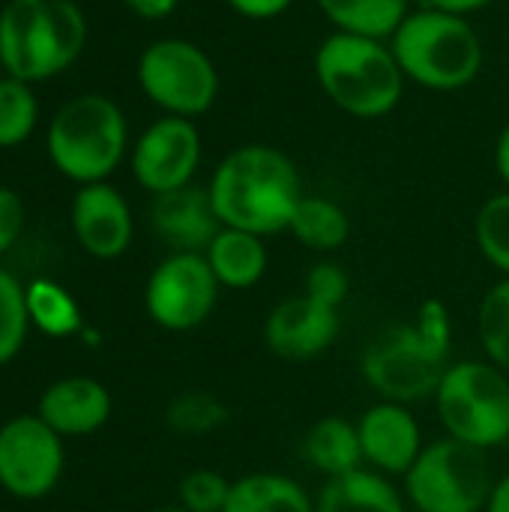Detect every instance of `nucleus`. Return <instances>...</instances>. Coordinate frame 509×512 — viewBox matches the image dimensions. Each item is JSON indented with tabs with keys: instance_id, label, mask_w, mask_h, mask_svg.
Listing matches in <instances>:
<instances>
[{
	"instance_id": "nucleus-40",
	"label": "nucleus",
	"mask_w": 509,
	"mask_h": 512,
	"mask_svg": "<svg viewBox=\"0 0 509 512\" xmlns=\"http://www.w3.org/2000/svg\"><path fill=\"white\" fill-rule=\"evenodd\" d=\"M0 72H3V63H0ZM0 78H3V75H0Z\"/></svg>"
},
{
	"instance_id": "nucleus-14",
	"label": "nucleus",
	"mask_w": 509,
	"mask_h": 512,
	"mask_svg": "<svg viewBox=\"0 0 509 512\" xmlns=\"http://www.w3.org/2000/svg\"><path fill=\"white\" fill-rule=\"evenodd\" d=\"M72 234L78 246L99 261H114L132 246L135 222L129 201L105 180L78 186L69 210Z\"/></svg>"
},
{
	"instance_id": "nucleus-28",
	"label": "nucleus",
	"mask_w": 509,
	"mask_h": 512,
	"mask_svg": "<svg viewBox=\"0 0 509 512\" xmlns=\"http://www.w3.org/2000/svg\"><path fill=\"white\" fill-rule=\"evenodd\" d=\"M474 240L480 255L498 273L509 276V189L483 201L474 219Z\"/></svg>"
},
{
	"instance_id": "nucleus-2",
	"label": "nucleus",
	"mask_w": 509,
	"mask_h": 512,
	"mask_svg": "<svg viewBox=\"0 0 509 512\" xmlns=\"http://www.w3.org/2000/svg\"><path fill=\"white\" fill-rule=\"evenodd\" d=\"M312 66L324 96L357 120H378L396 111L408 84L390 42L339 30L318 45Z\"/></svg>"
},
{
	"instance_id": "nucleus-30",
	"label": "nucleus",
	"mask_w": 509,
	"mask_h": 512,
	"mask_svg": "<svg viewBox=\"0 0 509 512\" xmlns=\"http://www.w3.org/2000/svg\"><path fill=\"white\" fill-rule=\"evenodd\" d=\"M231 483L234 480L210 468L189 471L177 489L180 507L186 512H225V504L231 498Z\"/></svg>"
},
{
	"instance_id": "nucleus-31",
	"label": "nucleus",
	"mask_w": 509,
	"mask_h": 512,
	"mask_svg": "<svg viewBox=\"0 0 509 512\" xmlns=\"http://www.w3.org/2000/svg\"><path fill=\"white\" fill-rule=\"evenodd\" d=\"M417 339L444 363H450V351H453V318L447 303L429 297L426 303H420L417 318L411 321Z\"/></svg>"
},
{
	"instance_id": "nucleus-11",
	"label": "nucleus",
	"mask_w": 509,
	"mask_h": 512,
	"mask_svg": "<svg viewBox=\"0 0 509 512\" xmlns=\"http://www.w3.org/2000/svg\"><path fill=\"white\" fill-rule=\"evenodd\" d=\"M63 438L39 420L21 414L0 426V489L18 501L51 495L63 477Z\"/></svg>"
},
{
	"instance_id": "nucleus-29",
	"label": "nucleus",
	"mask_w": 509,
	"mask_h": 512,
	"mask_svg": "<svg viewBox=\"0 0 509 512\" xmlns=\"http://www.w3.org/2000/svg\"><path fill=\"white\" fill-rule=\"evenodd\" d=\"M30 330L24 285L0 267V366L15 360Z\"/></svg>"
},
{
	"instance_id": "nucleus-16",
	"label": "nucleus",
	"mask_w": 509,
	"mask_h": 512,
	"mask_svg": "<svg viewBox=\"0 0 509 512\" xmlns=\"http://www.w3.org/2000/svg\"><path fill=\"white\" fill-rule=\"evenodd\" d=\"M150 225L171 252H201V255L222 228L207 186H195V183L174 192L153 195Z\"/></svg>"
},
{
	"instance_id": "nucleus-1",
	"label": "nucleus",
	"mask_w": 509,
	"mask_h": 512,
	"mask_svg": "<svg viewBox=\"0 0 509 512\" xmlns=\"http://www.w3.org/2000/svg\"><path fill=\"white\" fill-rule=\"evenodd\" d=\"M213 210L225 228L273 237L291 228L303 180L294 159L267 144L231 150L207 183Z\"/></svg>"
},
{
	"instance_id": "nucleus-18",
	"label": "nucleus",
	"mask_w": 509,
	"mask_h": 512,
	"mask_svg": "<svg viewBox=\"0 0 509 512\" xmlns=\"http://www.w3.org/2000/svg\"><path fill=\"white\" fill-rule=\"evenodd\" d=\"M204 258L216 276V282L228 291H249L255 288L267 267H270V252L264 237L240 231V228H219L213 243L204 249Z\"/></svg>"
},
{
	"instance_id": "nucleus-20",
	"label": "nucleus",
	"mask_w": 509,
	"mask_h": 512,
	"mask_svg": "<svg viewBox=\"0 0 509 512\" xmlns=\"http://www.w3.org/2000/svg\"><path fill=\"white\" fill-rule=\"evenodd\" d=\"M303 459L327 480L366 468L357 423L336 414L321 417L303 438Z\"/></svg>"
},
{
	"instance_id": "nucleus-26",
	"label": "nucleus",
	"mask_w": 509,
	"mask_h": 512,
	"mask_svg": "<svg viewBox=\"0 0 509 512\" xmlns=\"http://www.w3.org/2000/svg\"><path fill=\"white\" fill-rule=\"evenodd\" d=\"M39 123V102L27 81L3 75L0 78V147L24 144Z\"/></svg>"
},
{
	"instance_id": "nucleus-25",
	"label": "nucleus",
	"mask_w": 509,
	"mask_h": 512,
	"mask_svg": "<svg viewBox=\"0 0 509 512\" xmlns=\"http://www.w3.org/2000/svg\"><path fill=\"white\" fill-rule=\"evenodd\" d=\"M228 405L210 390H186L165 408V426L180 438H204L228 423Z\"/></svg>"
},
{
	"instance_id": "nucleus-15",
	"label": "nucleus",
	"mask_w": 509,
	"mask_h": 512,
	"mask_svg": "<svg viewBox=\"0 0 509 512\" xmlns=\"http://www.w3.org/2000/svg\"><path fill=\"white\" fill-rule=\"evenodd\" d=\"M363 462L384 477H405L423 453V429L408 405L378 402L357 420Z\"/></svg>"
},
{
	"instance_id": "nucleus-33",
	"label": "nucleus",
	"mask_w": 509,
	"mask_h": 512,
	"mask_svg": "<svg viewBox=\"0 0 509 512\" xmlns=\"http://www.w3.org/2000/svg\"><path fill=\"white\" fill-rule=\"evenodd\" d=\"M24 228V204L15 189L0 186V258L15 246Z\"/></svg>"
},
{
	"instance_id": "nucleus-37",
	"label": "nucleus",
	"mask_w": 509,
	"mask_h": 512,
	"mask_svg": "<svg viewBox=\"0 0 509 512\" xmlns=\"http://www.w3.org/2000/svg\"><path fill=\"white\" fill-rule=\"evenodd\" d=\"M495 171H498L501 183L509 189V123L501 129V135L495 141Z\"/></svg>"
},
{
	"instance_id": "nucleus-34",
	"label": "nucleus",
	"mask_w": 509,
	"mask_h": 512,
	"mask_svg": "<svg viewBox=\"0 0 509 512\" xmlns=\"http://www.w3.org/2000/svg\"><path fill=\"white\" fill-rule=\"evenodd\" d=\"M237 15L252 18V21H273L279 15H285L294 0H225Z\"/></svg>"
},
{
	"instance_id": "nucleus-9",
	"label": "nucleus",
	"mask_w": 509,
	"mask_h": 512,
	"mask_svg": "<svg viewBox=\"0 0 509 512\" xmlns=\"http://www.w3.org/2000/svg\"><path fill=\"white\" fill-rule=\"evenodd\" d=\"M450 363L438 360L414 333L411 324H393L381 330L360 357L363 381L381 396V402L417 405L435 399V390Z\"/></svg>"
},
{
	"instance_id": "nucleus-22",
	"label": "nucleus",
	"mask_w": 509,
	"mask_h": 512,
	"mask_svg": "<svg viewBox=\"0 0 509 512\" xmlns=\"http://www.w3.org/2000/svg\"><path fill=\"white\" fill-rule=\"evenodd\" d=\"M318 9L339 33L390 42L411 15V0H318Z\"/></svg>"
},
{
	"instance_id": "nucleus-13",
	"label": "nucleus",
	"mask_w": 509,
	"mask_h": 512,
	"mask_svg": "<svg viewBox=\"0 0 509 512\" xmlns=\"http://www.w3.org/2000/svg\"><path fill=\"white\" fill-rule=\"evenodd\" d=\"M342 321L339 309L321 306L306 294L276 303L264 321V345L270 354L288 363H306L333 348Z\"/></svg>"
},
{
	"instance_id": "nucleus-35",
	"label": "nucleus",
	"mask_w": 509,
	"mask_h": 512,
	"mask_svg": "<svg viewBox=\"0 0 509 512\" xmlns=\"http://www.w3.org/2000/svg\"><path fill=\"white\" fill-rule=\"evenodd\" d=\"M123 6L144 21H162V18L174 15L180 0H123Z\"/></svg>"
},
{
	"instance_id": "nucleus-4",
	"label": "nucleus",
	"mask_w": 509,
	"mask_h": 512,
	"mask_svg": "<svg viewBox=\"0 0 509 512\" xmlns=\"http://www.w3.org/2000/svg\"><path fill=\"white\" fill-rule=\"evenodd\" d=\"M390 48L408 81L438 93L474 84L486 63L483 36L471 18L432 6L411 9L390 36Z\"/></svg>"
},
{
	"instance_id": "nucleus-23",
	"label": "nucleus",
	"mask_w": 509,
	"mask_h": 512,
	"mask_svg": "<svg viewBox=\"0 0 509 512\" xmlns=\"http://www.w3.org/2000/svg\"><path fill=\"white\" fill-rule=\"evenodd\" d=\"M288 231L309 252L330 255V252H336V249H342L348 243V237H351V219H348L345 207L336 204L333 198L303 195L300 204H297V210H294V219H291V228Z\"/></svg>"
},
{
	"instance_id": "nucleus-5",
	"label": "nucleus",
	"mask_w": 509,
	"mask_h": 512,
	"mask_svg": "<svg viewBox=\"0 0 509 512\" xmlns=\"http://www.w3.org/2000/svg\"><path fill=\"white\" fill-rule=\"evenodd\" d=\"M45 150L66 180L78 186L105 183L129 150L126 114L102 93H81L51 117Z\"/></svg>"
},
{
	"instance_id": "nucleus-10",
	"label": "nucleus",
	"mask_w": 509,
	"mask_h": 512,
	"mask_svg": "<svg viewBox=\"0 0 509 512\" xmlns=\"http://www.w3.org/2000/svg\"><path fill=\"white\" fill-rule=\"evenodd\" d=\"M219 288L201 252H171L153 267L144 285V309L156 327L189 333L213 315Z\"/></svg>"
},
{
	"instance_id": "nucleus-32",
	"label": "nucleus",
	"mask_w": 509,
	"mask_h": 512,
	"mask_svg": "<svg viewBox=\"0 0 509 512\" xmlns=\"http://www.w3.org/2000/svg\"><path fill=\"white\" fill-rule=\"evenodd\" d=\"M303 294L312 297L315 303L321 306H330V309H342L348 294H351V279H348V270L336 261H318L306 270V279H303Z\"/></svg>"
},
{
	"instance_id": "nucleus-12",
	"label": "nucleus",
	"mask_w": 509,
	"mask_h": 512,
	"mask_svg": "<svg viewBox=\"0 0 509 512\" xmlns=\"http://www.w3.org/2000/svg\"><path fill=\"white\" fill-rule=\"evenodd\" d=\"M201 153V132L195 120L165 114L135 138L129 153L132 177L150 195L183 189L195 183Z\"/></svg>"
},
{
	"instance_id": "nucleus-21",
	"label": "nucleus",
	"mask_w": 509,
	"mask_h": 512,
	"mask_svg": "<svg viewBox=\"0 0 509 512\" xmlns=\"http://www.w3.org/2000/svg\"><path fill=\"white\" fill-rule=\"evenodd\" d=\"M225 512H315V498L285 474H246L231 483Z\"/></svg>"
},
{
	"instance_id": "nucleus-27",
	"label": "nucleus",
	"mask_w": 509,
	"mask_h": 512,
	"mask_svg": "<svg viewBox=\"0 0 509 512\" xmlns=\"http://www.w3.org/2000/svg\"><path fill=\"white\" fill-rule=\"evenodd\" d=\"M477 336L486 360L509 375V276L486 291L477 312Z\"/></svg>"
},
{
	"instance_id": "nucleus-38",
	"label": "nucleus",
	"mask_w": 509,
	"mask_h": 512,
	"mask_svg": "<svg viewBox=\"0 0 509 512\" xmlns=\"http://www.w3.org/2000/svg\"><path fill=\"white\" fill-rule=\"evenodd\" d=\"M483 512H509V474L495 480L492 492H489V501H486V510Z\"/></svg>"
},
{
	"instance_id": "nucleus-36",
	"label": "nucleus",
	"mask_w": 509,
	"mask_h": 512,
	"mask_svg": "<svg viewBox=\"0 0 509 512\" xmlns=\"http://www.w3.org/2000/svg\"><path fill=\"white\" fill-rule=\"evenodd\" d=\"M495 0H423V6H432V9H444V12H456V15H465L471 18L474 12L492 6Z\"/></svg>"
},
{
	"instance_id": "nucleus-19",
	"label": "nucleus",
	"mask_w": 509,
	"mask_h": 512,
	"mask_svg": "<svg viewBox=\"0 0 509 512\" xmlns=\"http://www.w3.org/2000/svg\"><path fill=\"white\" fill-rule=\"evenodd\" d=\"M315 512H408L402 492L378 471L360 468L321 486Z\"/></svg>"
},
{
	"instance_id": "nucleus-17",
	"label": "nucleus",
	"mask_w": 509,
	"mask_h": 512,
	"mask_svg": "<svg viewBox=\"0 0 509 512\" xmlns=\"http://www.w3.org/2000/svg\"><path fill=\"white\" fill-rule=\"evenodd\" d=\"M111 393L102 381L87 375H69L45 387L39 396V420L60 438H81L99 432L111 420Z\"/></svg>"
},
{
	"instance_id": "nucleus-3",
	"label": "nucleus",
	"mask_w": 509,
	"mask_h": 512,
	"mask_svg": "<svg viewBox=\"0 0 509 512\" xmlns=\"http://www.w3.org/2000/svg\"><path fill=\"white\" fill-rule=\"evenodd\" d=\"M87 45V18L75 0H9L0 9L3 72L27 84L66 72Z\"/></svg>"
},
{
	"instance_id": "nucleus-24",
	"label": "nucleus",
	"mask_w": 509,
	"mask_h": 512,
	"mask_svg": "<svg viewBox=\"0 0 509 512\" xmlns=\"http://www.w3.org/2000/svg\"><path fill=\"white\" fill-rule=\"evenodd\" d=\"M24 294H27L30 327H36L39 333L51 339H66L84 330V318L75 297L54 279H33L24 288Z\"/></svg>"
},
{
	"instance_id": "nucleus-8",
	"label": "nucleus",
	"mask_w": 509,
	"mask_h": 512,
	"mask_svg": "<svg viewBox=\"0 0 509 512\" xmlns=\"http://www.w3.org/2000/svg\"><path fill=\"white\" fill-rule=\"evenodd\" d=\"M492 486L483 450L441 438L405 474V501L417 512H483Z\"/></svg>"
},
{
	"instance_id": "nucleus-39",
	"label": "nucleus",
	"mask_w": 509,
	"mask_h": 512,
	"mask_svg": "<svg viewBox=\"0 0 509 512\" xmlns=\"http://www.w3.org/2000/svg\"><path fill=\"white\" fill-rule=\"evenodd\" d=\"M150 512H186L180 504H174V507H159V510H150Z\"/></svg>"
},
{
	"instance_id": "nucleus-7",
	"label": "nucleus",
	"mask_w": 509,
	"mask_h": 512,
	"mask_svg": "<svg viewBox=\"0 0 509 512\" xmlns=\"http://www.w3.org/2000/svg\"><path fill=\"white\" fill-rule=\"evenodd\" d=\"M141 93L171 117H201L219 99V69L192 39L165 36L150 42L135 66Z\"/></svg>"
},
{
	"instance_id": "nucleus-6",
	"label": "nucleus",
	"mask_w": 509,
	"mask_h": 512,
	"mask_svg": "<svg viewBox=\"0 0 509 512\" xmlns=\"http://www.w3.org/2000/svg\"><path fill=\"white\" fill-rule=\"evenodd\" d=\"M435 408L447 438L474 450H498L509 441V375L489 360L450 363Z\"/></svg>"
}]
</instances>
